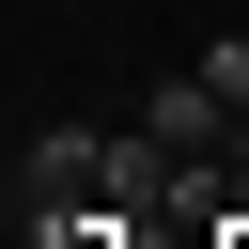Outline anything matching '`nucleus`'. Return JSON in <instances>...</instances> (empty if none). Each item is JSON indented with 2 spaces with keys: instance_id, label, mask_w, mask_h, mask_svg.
Here are the masks:
<instances>
[{
  "instance_id": "nucleus-3",
  "label": "nucleus",
  "mask_w": 249,
  "mask_h": 249,
  "mask_svg": "<svg viewBox=\"0 0 249 249\" xmlns=\"http://www.w3.org/2000/svg\"><path fill=\"white\" fill-rule=\"evenodd\" d=\"M202 249H249V218H218V233H202Z\"/></svg>"
},
{
  "instance_id": "nucleus-1",
  "label": "nucleus",
  "mask_w": 249,
  "mask_h": 249,
  "mask_svg": "<svg viewBox=\"0 0 249 249\" xmlns=\"http://www.w3.org/2000/svg\"><path fill=\"white\" fill-rule=\"evenodd\" d=\"M16 202H31V218H78V202H109V140H93V124H62V140H31V171H16Z\"/></svg>"
},
{
  "instance_id": "nucleus-2",
  "label": "nucleus",
  "mask_w": 249,
  "mask_h": 249,
  "mask_svg": "<svg viewBox=\"0 0 249 249\" xmlns=\"http://www.w3.org/2000/svg\"><path fill=\"white\" fill-rule=\"evenodd\" d=\"M202 78H218V93H233V124H249V31H218V47H202Z\"/></svg>"
}]
</instances>
